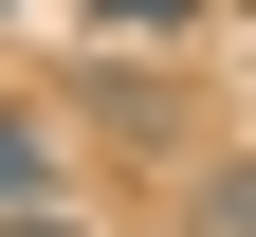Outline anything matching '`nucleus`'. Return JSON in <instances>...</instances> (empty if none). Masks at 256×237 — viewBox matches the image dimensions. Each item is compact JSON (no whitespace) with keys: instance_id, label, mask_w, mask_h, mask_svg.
<instances>
[{"instance_id":"obj_1","label":"nucleus","mask_w":256,"mask_h":237,"mask_svg":"<svg viewBox=\"0 0 256 237\" xmlns=\"http://www.w3.org/2000/svg\"><path fill=\"white\" fill-rule=\"evenodd\" d=\"M18 201H55V128L37 110H0V219H18Z\"/></svg>"},{"instance_id":"obj_2","label":"nucleus","mask_w":256,"mask_h":237,"mask_svg":"<svg viewBox=\"0 0 256 237\" xmlns=\"http://www.w3.org/2000/svg\"><path fill=\"white\" fill-rule=\"evenodd\" d=\"M202 237H256V164H220V183H202Z\"/></svg>"},{"instance_id":"obj_3","label":"nucleus","mask_w":256,"mask_h":237,"mask_svg":"<svg viewBox=\"0 0 256 237\" xmlns=\"http://www.w3.org/2000/svg\"><path fill=\"white\" fill-rule=\"evenodd\" d=\"M183 18H202V0H110V37H183Z\"/></svg>"},{"instance_id":"obj_4","label":"nucleus","mask_w":256,"mask_h":237,"mask_svg":"<svg viewBox=\"0 0 256 237\" xmlns=\"http://www.w3.org/2000/svg\"><path fill=\"white\" fill-rule=\"evenodd\" d=\"M0 237H74V201H18V219H0Z\"/></svg>"},{"instance_id":"obj_5","label":"nucleus","mask_w":256,"mask_h":237,"mask_svg":"<svg viewBox=\"0 0 256 237\" xmlns=\"http://www.w3.org/2000/svg\"><path fill=\"white\" fill-rule=\"evenodd\" d=\"M238 18H256V0H238Z\"/></svg>"}]
</instances>
